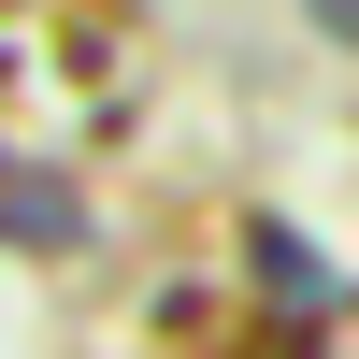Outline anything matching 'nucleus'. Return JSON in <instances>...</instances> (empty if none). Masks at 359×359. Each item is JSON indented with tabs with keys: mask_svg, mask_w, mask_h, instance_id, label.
Listing matches in <instances>:
<instances>
[{
	"mask_svg": "<svg viewBox=\"0 0 359 359\" xmlns=\"http://www.w3.org/2000/svg\"><path fill=\"white\" fill-rule=\"evenodd\" d=\"M259 259H273V287H287V302H331V273H316V245H302V230H273Z\"/></svg>",
	"mask_w": 359,
	"mask_h": 359,
	"instance_id": "nucleus-1",
	"label": "nucleus"
},
{
	"mask_svg": "<svg viewBox=\"0 0 359 359\" xmlns=\"http://www.w3.org/2000/svg\"><path fill=\"white\" fill-rule=\"evenodd\" d=\"M302 15H316V29H331V43H359V0H302Z\"/></svg>",
	"mask_w": 359,
	"mask_h": 359,
	"instance_id": "nucleus-2",
	"label": "nucleus"
}]
</instances>
